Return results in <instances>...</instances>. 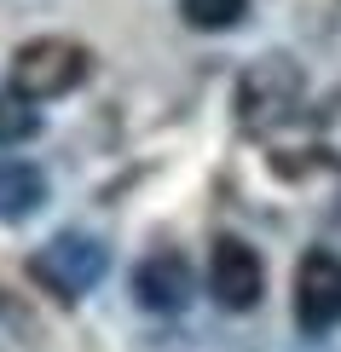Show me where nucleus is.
Instances as JSON below:
<instances>
[{
  "label": "nucleus",
  "instance_id": "nucleus-1",
  "mask_svg": "<svg viewBox=\"0 0 341 352\" xmlns=\"http://www.w3.org/2000/svg\"><path fill=\"white\" fill-rule=\"evenodd\" d=\"M93 76V52L70 35H35L12 52V93L41 104V98H64Z\"/></svg>",
  "mask_w": 341,
  "mask_h": 352
},
{
  "label": "nucleus",
  "instance_id": "nucleus-2",
  "mask_svg": "<svg viewBox=\"0 0 341 352\" xmlns=\"http://www.w3.org/2000/svg\"><path fill=\"white\" fill-rule=\"evenodd\" d=\"M301 93H307L301 64H295L289 52H266V58H255V64L243 69V81H237V122H243L249 133H266V127L289 122V116L301 110Z\"/></svg>",
  "mask_w": 341,
  "mask_h": 352
},
{
  "label": "nucleus",
  "instance_id": "nucleus-3",
  "mask_svg": "<svg viewBox=\"0 0 341 352\" xmlns=\"http://www.w3.org/2000/svg\"><path fill=\"white\" fill-rule=\"evenodd\" d=\"M105 272H110L105 243H99V237H81V231H58L52 243H41L35 254H29V277H35L52 300H64V306H76Z\"/></svg>",
  "mask_w": 341,
  "mask_h": 352
},
{
  "label": "nucleus",
  "instance_id": "nucleus-4",
  "mask_svg": "<svg viewBox=\"0 0 341 352\" xmlns=\"http://www.w3.org/2000/svg\"><path fill=\"white\" fill-rule=\"evenodd\" d=\"M209 295L226 312H255L266 295V260L243 237H214L209 248Z\"/></svg>",
  "mask_w": 341,
  "mask_h": 352
},
{
  "label": "nucleus",
  "instance_id": "nucleus-5",
  "mask_svg": "<svg viewBox=\"0 0 341 352\" xmlns=\"http://www.w3.org/2000/svg\"><path fill=\"white\" fill-rule=\"evenodd\" d=\"M295 324L307 335H324L341 324V260L330 248H307L295 266Z\"/></svg>",
  "mask_w": 341,
  "mask_h": 352
},
{
  "label": "nucleus",
  "instance_id": "nucleus-6",
  "mask_svg": "<svg viewBox=\"0 0 341 352\" xmlns=\"http://www.w3.org/2000/svg\"><path fill=\"white\" fill-rule=\"evenodd\" d=\"M191 295H197L191 260L174 254V248H156V254H145L139 266H133V300H139L145 312L174 318V312H185V306H191Z\"/></svg>",
  "mask_w": 341,
  "mask_h": 352
},
{
  "label": "nucleus",
  "instance_id": "nucleus-7",
  "mask_svg": "<svg viewBox=\"0 0 341 352\" xmlns=\"http://www.w3.org/2000/svg\"><path fill=\"white\" fill-rule=\"evenodd\" d=\"M47 208V173L23 156H0V219L6 226H23Z\"/></svg>",
  "mask_w": 341,
  "mask_h": 352
},
{
  "label": "nucleus",
  "instance_id": "nucleus-8",
  "mask_svg": "<svg viewBox=\"0 0 341 352\" xmlns=\"http://www.w3.org/2000/svg\"><path fill=\"white\" fill-rule=\"evenodd\" d=\"M180 18L197 35H226L249 18V0H180Z\"/></svg>",
  "mask_w": 341,
  "mask_h": 352
},
{
  "label": "nucleus",
  "instance_id": "nucleus-9",
  "mask_svg": "<svg viewBox=\"0 0 341 352\" xmlns=\"http://www.w3.org/2000/svg\"><path fill=\"white\" fill-rule=\"evenodd\" d=\"M35 133H41V110L29 98H18V93H0V151L29 144Z\"/></svg>",
  "mask_w": 341,
  "mask_h": 352
}]
</instances>
